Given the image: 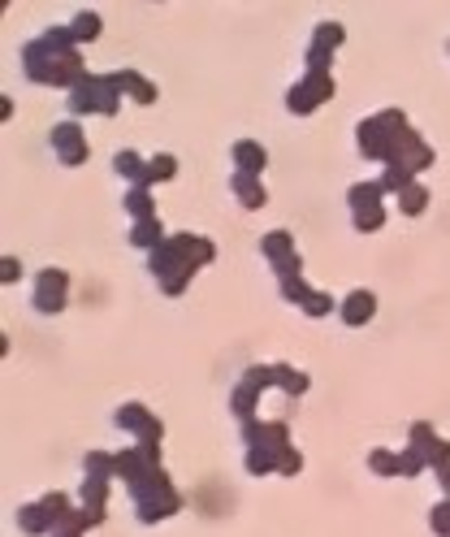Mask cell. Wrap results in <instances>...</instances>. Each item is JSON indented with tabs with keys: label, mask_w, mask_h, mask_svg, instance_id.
<instances>
[{
	"label": "cell",
	"mask_w": 450,
	"mask_h": 537,
	"mask_svg": "<svg viewBox=\"0 0 450 537\" xmlns=\"http://www.w3.org/2000/svg\"><path fill=\"white\" fill-rule=\"evenodd\" d=\"M355 152L381 169H407L412 178H420L438 161L433 143L412 126V117L403 109H377L360 117L355 122Z\"/></svg>",
	"instance_id": "cell-1"
},
{
	"label": "cell",
	"mask_w": 450,
	"mask_h": 537,
	"mask_svg": "<svg viewBox=\"0 0 450 537\" xmlns=\"http://www.w3.org/2000/svg\"><path fill=\"white\" fill-rule=\"evenodd\" d=\"M18 65H22V78L35 87H52V91H70L87 78V65H83V48L74 44L70 26H44L39 35H31L26 44L18 48Z\"/></svg>",
	"instance_id": "cell-2"
},
{
	"label": "cell",
	"mask_w": 450,
	"mask_h": 537,
	"mask_svg": "<svg viewBox=\"0 0 450 537\" xmlns=\"http://www.w3.org/2000/svg\"><path fill=\"white\" fill-rule=\"evenodd\" d=\"M217 260V243L208 234H191V230H178L156 247L148 256V278L161 286L165 299H178L187 295V286L195 282V273L208 269Z\"/></svg>",
	"instance_id": "cell-3"
},
{
	"label": "cell",
	"mask_w": 450,
	"mask_h": 537,
	"mask_svg": "<svg viewBox=\"0 0 450 537\" xmlns=\"http://www.w3.org/2000/svg\"><path fill=\"white\" fill-rule=\"evenodd\" d=\"M126 499H130V512H135L139 525H165V520H174L182 512V490L174 486V477H169V468H152L148 477L130 481L126 486Z\"/></svg>",
	"instance_id": "cell-4"
},
{
	"label": "cell",
	"mask_w": 450,
	"mask_h": 537,
	"mask_svg": "<svg viewBox=\"0 0 450 537\" xmlns=\"http://www.w3.org/2000/svg\"><path fill=\"white\" fill-rule=\"evenodd\" d=\"M117 109H122V83H117V70L109 74H91L78 83L70 96H65V113L74 117H117Z\"/></svg>",
	"instance_id": "cell-5"
},
{
	"label": "cell",
	"mask_w": 450,
	"mask_h": 537,
	"mask_svg": "<svg viewBox=\"0 0 450 537\" xmlns=\"http://www.w3.org/2000/svg\"><path fill=\"white\" fill-rule=\"evenodd\" d=\"M74 507H78L74 494H61V490L39 494V499L22 503L18 512H13V529H18L22 537H52V529L74 516Z\"/></svg>",
	"instance_id": "cell-6"
},
{
	"label": "cell",
	"mask_w": 450,
	"mask_h": 537,
	"mask_svg": "<svg viewBox=\"0 0 450 537\" xmlns=\"http://www.w3.org/2000/svg\"><path fill=\"white\" fill-rule=\"evenodd\" d=\"M334 91H338L334 70H303L295 83L286 87L282 104H286V113H290V117H312L316 109H321V104L334 100Z\"/></svg>",
	"instance_id": "cell-7"
},
{
	"label": "cell",
	"mask_w": 450,
	"mask_h": 537,
	"mask_svg": "<svg viewBox=\"0 0 450 537\" xmlns=\"http://www.w3.org/2000/svg\"><path fill=\"white\" fill-rule=\"evenodd\" d=\"M347 208H351V230L355 234H377L390 221V213H386V191H381L377 178L351 182V187H347Z\"/></svg>",
	"instance_id": "cell-8"
},
{
	"label": "cell",
	"mask_w": 450,
	"mask_h": 537,
	"mask_svg": "<svg viewBox=\"0 0 450 537\" xmlns=\"http://www.w3.org/2000/svg\"><path fill=\"white\" fill-rule=\"evenodd\" d=\"M113 425L122 429V434H130V442H143V447H161V442H165V421L148 408V403H139V399L117 403V408H113Z\"/></svg>",
	"instance_id": "cell-9"
},
{
	"label": "cell",
	"mask_w": 450,
	"mask_h": 537,
	"mask_svg": "<svg viewBox=\"0 0 450 537\" xmlns=\"http://www.w3.org/2000/svg\"><path fill=\"white\" fill-rule=\"evenodd\" d=\"M31 308L39 312V317H61L65 308H70V273L48 265L35 273L31 282Z\"/></svg>",
	"instance_id": "cell-10"
},
{
	"label": "cell",
	"mask_w": 450,
	"mask_h": 537,
	"mask_svg": "<svg viewBox=\"0 0 450 537\" xmlns=\"http://www.w3.org/2000/svg\"><path fill=\"white\" fill-rule=\"evenodd\" d=\"M48 148L57 156V165H65V169H78L91 161L87 130H83V122H74V117H61V122L48 130Z\"/></svg>",
	"instance_id": "cell-11"
},
{
	"label": "cell",
	"mask_w": 450,
	"mask_h": 537,
	"mask_svg": "<svg viewBox=\"0 0 450 537\" xmlns=\"http://www.w3.org/2000/svg\"><path fill=\"white\" fill-rule=\"evenodd\" d=\"M342 44H347V26L334 18L316 22L308 35V48H303V70H334V57Z\"/></svg>",
	"instance_id": "cell-12"
},
{
	"label": "cell",
	"mask_w": 450,
	"mask_h": 537,
	"mask_svg": "<svg viewBox=\"0 0 450 537\" xmlns=\"http://www.w3.org/2000/svg\"><path fill=\"white\" fill-rule=\"evenodd\" d=\"M238 434H243V447H260V451H286L295 447V438H290V425L277 416V421H260V416H251V421L238 425Z\"/></svg>",
	"instance_id": "cell-13"
},
{
	"label": "cell",
	"mask_w": 450,
	"mask_h": 537,
	"mask_svg": "<svg viewBox=\"0 0 450 537\" xmlns=\"http://www.w3.org/2000/svg\"><path fill=\"white\" fill-rule=\"evenodd\" d=\"M113 455H117V481H122V486H130V481H139V477H148L152 468H165L161 447H143V442H130V447L113 451Z\"/></svg>",
	"instance_id": "cell-14"
},
{
	"label": "cell",
	"mask_w": 450,
	"mask_h": 537,
	"mask_svg": "<svg viewBox=\"0 0 450 537\" xmlns=\"http://www.w3.org/2000/svg\"><path fill=\"white\" fill-rule=\"evenodd\" d=\"M407 447L425 455L429 473H433L438 464L450 460V438H442L438 429H433V421H412V425H407Z\"/></svg>",
	"instance_id": "cell-15"
},
{
	"label": "cell",
	"mask_w": 450,
	"mask_h": 537,
	"mask_svg": "<svg viewBox=\"0 0 450 537\" xmlns=\"http://www.w3.org/2000/svg\"><path fill=\"white\" fill-rule=\"evenodd\" d=\"M373 317H377V291H368V286H355V291H347V299H338V321L347 330H364Z\"/></svg>",
	"instance_id": "cell-16"
},
{
	"label": "cell",
	"mask_w": 450,
	"mask_h": 537,
	"mask_svg": "<svg viewBox=\"0 0 450 537\" xmlns=\"http://www.w3.org/2000/svg\"><path fill=\"white\" fill-rule=\"evenodd\" d=\"M230 195H234V204L238 208H247V213H260L264 204H269V191H264V178L256 174H238V169H230Z\"/></svg>",
	"instance_id": "cell-17"
},
{
	"label": "cell",
	"mask_w": 450,
	"mask_h": 537,
	"mask_svg": "<svg viewBox=\"0 0 450 537\" xmlns=\"http://www.w3.org/2000/svg\"><path fill=\"white\" fill-rule=\"evenodd\" d=\"M230 165L238 169V174L264 178V169H269V148H264L260 139H234L230 143Z\"/></svg>",
	"instance_id": "cell-18"
},
{
	"label": "cell",
	"mask_w": 450,
	"mask_h": 537,
	"mask_svg": "<svg viewBox=\"0 0 450 537\" xmlns=\"http://www.w3.org/2000/svg\"><path fill=\"white\" fill-rule=\"evenodd\" d=\"M117 83H122V96H126V100H135V104H143V109L161 100V87H156V83H152V78L143 74V70H135V65H126V70H117Z\"/></svg>",
	"instance_id": "cell-19"
},
{
	"label": "cell",
	"mask_w": 450,
	"mask_h": 537,
	"mask_svg": "<svg viewBox=\"0 0 450 537\" xmlns=\"http://www.w3.org/2000/svg\"><path fill=\"white\" fill-rule=\"evenodd\" d=\"M169 239V230H165V221L161 217H148V221H130V230H126V243L135 247V252H156Z\"/></svg>",
	"instance_id": "cell-20"
},
{
	"label": "cell",
	"mask_w": 450,
	"mask_h": 537,
	"mask_svg": "<svg viewBox=\"0 0 450 537\" xmlns=\"http://www.w3.org/2000/svg\"><path fill=\"white\" fill-rule=\"evenodd\" d=\"M256 252L264 256V265L273 269V265H282V260L299 256V243H295V234H290V230H269V234H260Z\"/></svg>",
	"instance_id": "cell-21"
},
{
	"label": "cell",
	"mask_w": 450,
	"mask_h": 537,
	"mask_svg": "<svg viewBox=\"0 0 450 537\" xmlns=\"http://www.w3.org/2000/svg\"><path fill=\"white\" fill-rule=\"evenodd\" d=\"M113 174L126 182V187H143L148 182V156L135 148H117L113 152Z\"/></svg>",
	"instance_id": "cell-22"
},
{
	"label": "cell",
	"mask_w": 450,
	"mask_h": 537,
	"mask_svg": "<svg viewBox=\"0 0 450 537\" xmlns=\"http://www.w3.org/2000/svg\"><path fill=\"white\" fill-rule=\"evenodd\" d=\"M260 399H264V390H256V386L247 382V377H238L234 390H230V399H225V403H230V416H234V421L243 425V421H251V416L260 412Z\"/></svg>",
	"instance_id": "cell-23"
},
{
	"label": "cell",
	"mask_w": 450,
	"mask_h": 537,
	"mask_svg": "<svg viewBox=\"0 0 450 537\" xmlns=\"http://www.w3.org/2000/svg\"><path fill=\"white\" fill-rule=\"evenodd\" d=\"M65 26H70L74 44H78V48H87V44H96V39H100V31H104V18H100L96 9H74V18L65 22Z\"/></svg>",
	"instance_id": "cell-24"
},
{
	"label": "cell",
	"mask_w": 450,
	"mask_h": 537,
	"mask_svg": "<svg viewBox=\"0 0 450 537\" xmlns=\"http://www.w3.org/2000/svg\"><path fill=\"white\" fill-rule=\"evenodd\" d=\"M109 490H113V481H104V477H83V486H78V507H87V512H109Z\"/></svg>",
	"instance_id": "cell-25"
},
{
	"label": "cell",
	"mask_w": 450,
	"mask_h": 537,
	"mask_svg": "<svg viewBox=\"0 0 450 537\" xmlns=\"http://www.w3.org/2000/svg\"><path fill=\"white\" fill-rule=\"evenodd\" d=\"M290 451V447H286ZM286 451H260V447H247L243 455V468H247V477H277L282 473V455Z\"/></svg>",
	"instance_id": "cell-26"
},
{
	"label": "cell",
	"mask_w": 450,
	"mask_h": 537,
	"mask_svg": "<svg viewBox=\"0 0 450 537\" xmlns=\"http://www.w3.org/2000/svg\"><path fill=\"white\" fill-rule=\"evenodd\" d=\"M104 520H109V512H87V507H74V516L65 520V525L52 529V537H87L91 529H100Z\"/></svg>",
	"instance_id": "cell-27"
},
{
	"label": "cell",
	"mask_w": 450,
	"mask_h": 537,
	"mask_svg": "<svg viewBox=\"0 0 450 537\" xmlns=\"http://www.w3.org/2000/svg\"><path fill=\"white\" fill-rule=\"evenodd\" d=\"M122 213H126L130 221L156 217V195H152L148 187H126V191H122Z\"/></svg>",
	"instance_id": "cell-28"
},
{
	"label": "cell",
	"mask_w": 450,
	"mask_h": 537,
	"mask_svg": "<svg viewBox=\"0 0 450 537\" xmlns=\"http://www.w3.org/2000/svg\"><path fill=\"white\" fill-rule=\"evenodd\" d=\"M364 468H368V473H373V477H403V460H399V451H390V447H373V451H368L364 455Z\"/></svg>",
	"instance_id": "cell-29"
},
{
	"label": "cell",
	"mask_w": 450,
	"mask_h": 537,
	"mask_svg": "<svg viewBox=\"0 0 450 537\" xmlns=\"http://www.w3.org/2000/svg\"><path fill=\"white\" fill-rule=\"evenodd\" d=\"M83 477H104V481H117V455H113V451L91 447V451L83 455Z\"/></svg>",
	"instance_id": "cell-30"
},
{
	"label": "cell",
	"mask_w": 450,
	"mask_h": 537,
	"mask_svg": "<svg viewBox=\"0 0 450 537\" xmlns=\"http://www.w3.org/2000/svg\"><path fill=\"white\" fill-rule=\"evenodd\" d=\"M169 178H178V156L174 152H156V156H148V182L143 187H156V182H169Z\"/></svg>",
	"instance_id": "cell-31"
},
{
	"label": "cell",
	"mask_w": 450,
	"mask_h": 537,
	"mask_svg": "<svg viewBox=\"0 0 450 537\" xmlns=\"http://www.w3.org/2000/svg\"><path fill=\"white\" fill-rule=\"evenodd\" d=\"M429 200H433V195H429L425 182H412V187L399 195V213H403V217H420V213L429 208Z\"/></svg>",
	"instance_id": "cell-32"
},
{
	"label": "cell",
	"mask_w": 450,
	"mask_h": 537,
	"mask_svg": "<svg viewBox=\"0 0 450 537\" xmlns=\"http://www.w3.org/2000/svg\"><path fill=\"white\" fill-rule=\"evenodd\" d=\"M312 291H316V286H312L308 278H303V273H299V278H286V282H277V295H282V304H295V308H303V304H308V299H312Z\"/></svg>",
	"instance_id": "cell-33"
},
{
	"label": "cell",
	"mask_w": 450,
	"mask_h": 537,
	"mask_svg": "<svg viewBox=\"0 0 450 537\" xmlns=\"http://www.w3.org/2000/svg\"><path fill=\"white\" fill-rule=\"evenodd\" d=\"M299 312H303L308 321H325L329 312H338V299L329 295V291H312V299H308V304H303Z\"/></svg>",
	"instance_id": "cell-34"
},
{
	"label": "cell",
	"mask_w": 450,
	"mask_h": 537,
	"mask_svg": "<svg viewBox=\"0 0 450 537\" xmlns=\"http://www.w3.org/2000/svg\"><path fill=\"white\" fill-rule=\"evenodd\" d=\"M425 520H429V533H433V537H450V503H446V499L433 503Z\"/></svg>",
	"instance_id": "cell-35"
},
{
	"label": "cell",
	"mask_w": 450,
	"mask_h": 537,
	"mask_svg": "<svg viewBox=\"0 0 450 537\" xmlns=\"http://www.w3.org/2000/svg\"><path fill=\"white\" fill-rule=\"evenodd\" d=\"M399 460H403V477H407V481H416V477H425V473H429L425 455L412 451V447H403V451H399Z\"/></svg>",
	"instance_id": "cell-36"
},
{
	"label": "cell",
	"mask_w": 450,
	"mask_h": 537,
	"mask_svg": "<svg viewBox=\"0 0 450 537\" xmlns=\"http://www.w3.org/2000/svg\"><path fill=\"white\" fill-rule=\"evenodd\" d=\"M269 273H273L277 282H286V278H299V273H303V256H290V260H282V265H273Z\"/></svg>",
	"instance_id": "cell-37"
},
{
	"label": "cell",
	"mask_w": 450,
	"mask_h": 537,
	"mask_svg": "<svg viewBox=\"0 0 450 537\" xmlns=\"http://www.w3.org/2000/svg\"><path fill=\"white\" fill-rule=\"evenodd\" d=\"M299 473H303V451L290 447V451L282 455V473H277V477H299Z\"/></svg>",
	"instance_id": "cell-38"
},
{
	"label": "cell",
	"mask_w": 450,
	"mask_h": 537,
	"mask_svg": "<svg viewBox=\"0 0 450 537\" xmlns=\"http://www.w3.org/2000/svg\"><path fill=\"white\" fill-rule=\"evenodd\" d=\"M0 278H5V286L18 282V278H22V260H18V256H5V260H0Z\"/></svg>",
	"instance_id": "cell-39"
},
{
	"label": "cell",
	"mask_w": 450,
	"mask_h": 537,
	"mask_svg": "<svg viewBox=\"0 0 450 537\" xmlns=\"http://www.w3.org/2000/svg\"><path fill=\"white\" fill-rule=\"evenodd\" d=\"M433 477H438V486H442V499L450 503V460H446V464H438V468H433Z\"/></svg>",
	"instance_id": "cell-40"
},
{
	"label": "cell",
	"mask_w": 450,
	"mask_h": 537,
	"mask_svg": "<svg viewBox=\"0 0 450 537\" xmlns=\"http://www.w3.org/2000/svg\"><path fill=\"white\" fill-rule=\"evenodd\" d=\"M9 117H13V100L0 96V122H9Z\"/></svg>",
	"instance_id": "cell-41"
},
{
	"label": "cell",
	"mask_w": 450,
	"mask_h": 537,
	"mask_svg": "<svg viewBox=\"0 0 450 537\" xmlns=\"http://www.w3.org/2000/svg\"><path fill=\"white\" fill-rule=\"evenodd\" d=\"M446 52H450V39H446Z\"/></svg>",
	"instance_id": "cell-42"
}]
</instances>
